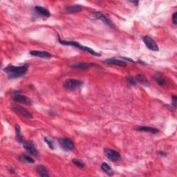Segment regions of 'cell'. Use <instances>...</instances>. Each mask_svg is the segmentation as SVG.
Here are the masks:
<instances>
[{"label":"cell","instance_id":"6da1fadb","mask_svg":"<svg viewBox=\"0 0 177 177\" xmlns=\"http://www.w3.org/2000/svg\"><path fill=\"white\" fill-rule=\"evenodd\" d=\"M28 69V65L16 66L13 65H8L4 69V71L8 75L9 79L19 78L26 74Z\"/></svg>","mask_w":177,"mask_h":177},{"label":"cell","instance_id":"7a4b0ae2","mask_svg":"<svg viewBox=\"0 0 177 177\" xmlns=\"http://www.w3.org/2000/svg\"><path fill=\"white\" fill-rule=\"evenodd\" d=\"M58 41H59L60 43L61 44H62V45L74 46V47H75V48L80 49V50H83V51H86V52H87L88 53H90V54L93 55L100 56V53L96 52L93 49L89 48V47H87V46H84L83 45H81V44H80L79 43L75 42H67V41L62 40H60V38L59 37H58Z\"/></svg>","mask_w":177,"mask_h":177},{"label":"cell","instance_id":"3957f363","mask_svg":"<svg viewBox=\"0 0 177 177\" xmlns=\"http://www.w3.org/2000/svg\"><path fill=\"white\" fill-rule=\"evenodd\" d=\"M83 82L75 79H69L64 83V87L69 91H74L83 86Z\"/></svg>","mask_w":177,"mask_h":177},{"label":"cell","instance_id":"277c9868","mask_svg":"<svg viewBox=\"0 0 177 177\" xmlns=\"http://www.w3.org/2000/svg\"><path fill=\"white\" fill-rule=\"evenodd\" d=\"M58 143L63 150L67 151H72L75 149L74 143L70 138H62L58 140Z\"/></svg>","mask_w":177,"mask_h":177},{"label":"cell","instance_id":"5b68a950","mask_svg":"<svg viewBox=\"0 0 177 177\" xmlns=\"http://www.w3.org/2000/svg\"><path fill=\"white\" fill-rule=\"evenodd\" d=\"M22 145H23L24 149L26 150V151H28L31 155L36 157L39 156L38 151L36 149V146H35L32 141H24Z\"/></svg>","mask_w":177,"mask_h":177},{"label":"cell","instance_id":"8992f818","mask_svg":"<svg viewBox=\"0 0 177 177\" xmlns=\"http://www.w3.org/2000/svg\"><path fill=\"white\" fill-rule=\"evenodd\" d=\"M104 152H105V154L107 159H109L110 160L113 161V162H116V161H118L121 159V154L115 150L105 149L104 150Z\"/></svg>","mask_w":177,"mask_h":177},{"label":"cell","instance_id":"52a82bcc","mask_svg":"<svg viewBox=\"0 0 177 177\" xmlns=\"http://www.w3.org/2000/svg\"><path fill=\"white\" fill-rule=\"evenodd\" d=\"M142 39H143V41L148 49L153 50V51H159V46L151 37L149 36H145Z\"/></svg>","mask_w":177,"mask_h":177},{"label":"cell","instance_id":"ba28073f","mask_svg":"<svg viewBox=\"0 0 177 177\" xmlns=\"http://www.w3.org/2000/svg\"><path fill=\"white\" fill-rule=\"evenodd\" d=\"M12 99H13L15 101H16V102L20 103L22 104H26V105H32L33 103L32 100H31V99L19 93L13 94V96H12Z\"/></svg>","mask_w":177,"mask_h":177},{"label":"cell","instance_id":"9c48e42d","mask_svg":"<svg viewBox=\"0 0 177 177\" xmlns=\"http://www.w3.org/2000/svg\"><path fill=\"white\" fill-rule=\"evenodd\" d=\"M93 16L95 17V18H96V19H98V20H100L102 22H103L104 23L106 24L107 25H108V26H109L111 27L113 26V24L112 23V22L109 20V17H107L106 15L103 14V12H93Z\"/></svg>","mask_w":177,"mask_h":177},{"label":"cell","instance_id":"30bf717a","mask_svg":"<svg viewBox=\"0 0 177 177\" xmlns=\"http://www.w3.org/2000/svg\"><path fill=\"white\" fill-rule=\"evenodd\" d=\"M12 109H13L14 112L20 114L21 116L25 117L26 118H32L33 116L31 113L28 112V110L26 109H24V107H20V106H14L12 107Z\"/></svg>","mask_w":177,"mask_h":177},{"label":"cell","instance_id":"8fae6325","mask_svg":"<svg viewBox=\"0 0 177 177\" xmlns=\"http://www.w3.org/2000/svg\"><path fill=\"white\" fill-rule=\"evenodd\" d=\"M30 54L34 57H37V58L44 59H50L53 57L52 54H50L49 52L39 51V50H31V51H30Z\"/></svg>","mask_w":177,"mask_h":177},{"label":"cell","instance_id":"7c38bea8","mask_svg":"<svg viewBox=\"0 0 177 177\" xmlns=\"http://www.w3.org/2000/svg\"><path fill=\"white\" fill-rule=\"evenodd\" d=\"M82 11V7L80 5H71L65 8V12L66 13L74 14L80 12Z\"/></svg>","mask_w":177,"mask_h":177},{"label":"cell","instance_id":"4fadbf2b","mask_svg":"<svg viewBox=\"0 0 177 177\" xmlns=\"http://www.w3.org/2000/svg\"><path fill=\"white\" fill-rule=\"evenodd\" d=\"M105 62L107 63V64H109V65L119 66H121V67H125V66H126V63L124 61L121 60H118V59H116V58L107 59L105 60Z\"/></svg>","mask_w":177,"mask_h":177},{"label":"cell","instance_id":"5bb4252c","mask_svg":"<svg viewBox=\"0 0 177 177\" xmlns=\"http://www.w3.org/2000/svg\"><path fill=\"white\" fill-rule=\"evenodd\" d=\"M35 11H36V12L37 14H40V15H42V16L43 17H49L50 15V13L48 9L46 8L42 7V6H36V7H35Z\"/></svg>","mask_w":177,"mask_h":177},{"label":"cell","instance_id":"9a60e30c","mask_svg":"<svg viewBox=\"0 0 177 177\" xmlns=\"http://www.w3.org/2000/svg\"><path fill=\"white\" fill-rule=\"evenodd\" d=\"M94 65H96L92 63H78V64L71 65V67L75 69H80V70H87Z\"/></svg>","mask_w":177,"mask_h":177},{"label":"cell","instance_id":"2e32d148","mask_svg":"<svg viewBox=\"0 0 177 177\" xmlns=\"http://www.w3.org/2000/svg\"><path fill=\"white\" fill-rule=\"evenodd\" d=\"M136 130L140 132H147L151 133V134H157L159 130L156 128L148 127V126H139L136 127Z\"/></svg>","mask_w":177,"mask_h":177},{"label":"cell","instance_id":"e0dca14e","mask_svg":"<svg viewBox=\"0 0 177 177\" xmlns=\"http://www.w3.org/2000/svg\"><path fill=\"white\" fill-rule=\"evenodd\" d=\"M36 171L38 173V175L42 177H46L49 176V174L48 172V170H46L45 167H44L42 165H37L36 167Z\"/></svg>","mask_w":177,"mask_h":177},{"label":"cell","instance_id":"ac0fdd59","mask_svg":"<svg viewBox=\"0 0 177 177\" xmlns=\"http://www.w3.org/2000/svg\"><path fill=\"white\" fill-rule=\"evenodd\" d=\"M101 169L103 170L104 172H105L106 174H107L109 176H112L113 172V170L112 169V167L109 166V165L108 163H103L102 165H101Z\"/></svg>","mask_w":177,"mask_h":177},{"label":"cell","instance_id":"d6986e66","mask_svg":"<svg viewBox=\"0 0 177 177\" xmlns=\"http://www.w3.org/2000/svg\"><path fill=\"white\" fill-rule=\"evenodd\" d=\"M20 160L21 161H23V162L28 163H35V160L32 157L28 156V155H26V154L21 155V156H20Z\"/></svg>","mask_w":177,"mask_h":177},{"label":"cell","instance_id":"ffe728a7","mask_svg":"<svg viewBox=\"0 0 177 177\" xmlns=\"http://www.w3.org/2000/svg\"><path fill=\"white\" fill-rule=\"evenodd\" d=\"M15 129H16V140L19 142V143H23L24 141L21 134V129H20V126L17 125L16 127H15Z\"/></svg>","mask_w":177,"mask_h":177},{"label":"cell","instance_id":"44dd1931","mask_svg":"<svg viewBox=\"0 0 177 177\" xmlns=\"http://www.w3.org/2000/svg\"><path fill=\"white\" fill-rule=\"evenodd\" d=\"M136 79L141 84H143V85H145V86H147L148 84V81L146 78H145V76H143V75H141V74H138L136 75Z\"/></svg>","mask_w":177,"mask_h":177},{"label":"cell","instance_id":"7402d4cb","mask_svg":"<svg viewBox=\"0 0 177 177\" xmlns=\"http://www.w3.org/2000/svg\"><path fill=\"white\" fill-rule=\"evenodd\" d=\"M154 78L157 82V83L160 85V86H163L165 84V81L164 80V78L160 75H156Z\"/></svg>","mask_w":177,"mask_h":177},{"label":"cell","instance_id":"603a6c76","mask_svg":"<svg viewBox=\"0 0 177 177\" xmlns=\"http://www.w3.org/2000/svg\"><path fill=\"white\" fill-rule=\"evenodd\" d=\"M72 162L74 163V165H75L78 167H80V168H84L85 166H86L85 163H84L83 161H81L80 160L74 159L72 160Z\"/></svg>","mask_w":177,"mask_h":177},{"label":"cell","instance_id":"cb8c5ba5","mask_svg":"<svg viewBox=\"0 0 177 177\" xmlns=\"http://www.w3.org/2000/svg\"><path fill=\"white\" fill-rule=\"evenodd\" d=\"M44 141L46 142V144L48 145V146L50 148V149L53 150L55 149L54 144H53V142L51 139H50V138H47V137H45V138H44Z\"/></svg>","mask_w":177,"mask_h":177},{"label":"cell","instance_id":"d4e9b609","mask_svg":"<svg viewBox=\"0 0 177 177\" xmlns=\"http://www.w3.org/2000/svg\"><path fill=\"white\" fill-rule=\"evenodd\" d=\"M127 80L129 82V83H130L132 85H136V81L134 80V79L132 77H127Z\"/></svg>","mask_w":177,"mask_h":177},{"label":"cell","instance_id":"484cf974","mask_svg":"<svg viewBox=\"0 0 177 177\" xmlns=\"http://www.w3.org/2000/svg\"><path fill=\"white\" fill-rule=\"evenodd\" d=\"M176 17H177V12H175V13H174L173 15H172V21H173V23L175 24H177Z\"/></svg>","mask_w":177,"mask_h":177},{"label":"cell","instance_id":"4316f807","mask_svg":"<svg viewBox=\"0 0 177 177\" xmlns=\"http://www.w3.org/2000/svg\"><path fill=\"white\" fill-rule=\"evenodd\" d=\"M172 98H173V107H176V100H177V98H176V96H172Z\"/></svg>","mask_w":177,"mask_h":177},{"label":"cell","instance_id":"83f0119b","mask_svg":"<svg viewBox=\"0 0 177 177\" xmlns=\"http://www.w3.org/2000/svg\"><path fill=\"white\" fill-rule=\"evenodd\" d=\"M158 154H160V155H162V156H167L166 153H165V152H163V151H158Z\"/></svg>","mask_w":177,"mask_h":177},{"label":"cell","instance_id":"f1b7e54d","mask_svg":"<svg viewBox=\"0 0 177 177\" xmlns=\"http://www.w3.org/2000/svg\"><path fill=\"white\" fill-rule=\"evenodd\" d=\"M132 4H134L136 6H137L139 4V2L138 1H131L130 2Z\"/></svg>","mask_w":177,"mask_h":177}]
</instances>
